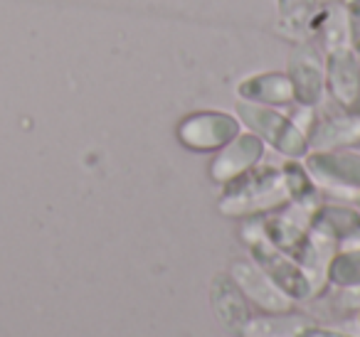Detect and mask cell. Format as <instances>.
I'll use <instances>...</instances> for the list:
<instances>
[{
    "label": "cell",
    "mask_w": 360,
    "mask_h": 337,
    "mask_svg": "<svg viewBox=\"0 0 360 337\" xmlns=\"http://www.w3.org/2000/svg\"><path fill=\"white\" fill-rule=\"evenodd\" d=\"M291 199L294 194H291V185L284 170L252 168L232 183H227V192L220 202V209L222 214H230V217H247V214L284 207Z\"/></svg>",
    "instance_id": "cell-1"
},
{
    "label": "cell",
    "mask_w": 360,
    "mask_h": 337,
    "mask_svg": "<svg viewBox=\"0 0 360 337\" xmlns=\"http://www.w3.org/2000/svg\"><path fill=\"white\" fill-rule=\"evenodd\" d=\"M262 153V140L257 136H235L227 145H222V150L217 153V158L210 165V175L215 183H232L235 178H240L242 173L252 170L259 163Z\"/></svg>",
    "instance_id": "cell-9"
},
{
    "label": "cell",
    "mask_w": 360,
    "mask_h": 337,
    "mask_svg": "<svg viewBox=\"0 0 360 337\" xmlns=\"http://www.w3.org/2000/svg\"><path fill=\"white\" fill-rule=\"evenodd\" d=\"M328 278L340 288H358L360 286V249L343 251L330 261Z\"/></svg>",
    "instance_id": "cell-17"
},
{
    "label": "cell",
    "mask_w": 360,
    "mask_h": 337,
    "mask_svg": "<svg viewBox=\"0 0 360 337\" xmlns=\"http://www.w3.org/2000/svg\"><path fill=\"white\" fill-rule=\"evenodd\" d=\"M299 337H345L340 332H330V330H304Z\"/></svg>",
    "instance_id": "cell-20"
},
{
    "label": "cell",
    "mask_w": 360,
    "mask_h": 337,
    "mask_svg": "<svg viewBox=\"0 0 360 337\" xmlns=\"http://www.w3.org/2000/svg\"><path fill=\"white\" fill-rule=\"evenodd\" d=\"M212 305H215L220 320L225 322L230 330L242 332L247 322H250L245 293H242L240 286L232 283L230 278H225V276L215 278V286H212Z\"/></svg>",
    "instance_id": "cell-14"
},
{
    "label": "cell",
    "mask_w": 360,
    "mask_h": 337,
    "mask_svg": "<svg viewBox=\"0 0 360 337\" xmlns=\"http://www.w3.org/2000/svg\"><path fill=\"white\" fill-rule=\"evenodd\" d=\"M242 237L250 244L252 258L257 261V266L281 288L289 298H311V283L306 281L301 266L291 256H286L281 249H276L274 244L266 239L264 227H262V219L250 222L242 229Z\"/></svg>",
    "instance_id": "cell-2"
},
{
    "label": "cell",
    "mask_w": 360,
    "mask_h": 337,
    "mask_svg": "<svg viewBox=\"0 0 360 337\" xmlns=\"http://www.w3.org/2000/svg\"><path fill=\"white\" fill-rule=\"evenodd\" d=\"M240 136V124L230 114L217 111H202V114L188 116L178 126L180 143L191 150H217Z\"/></svg>",
    "instance_id": "cell-6"
},
{
    "label": "cell",
    "mask_w": 360,
    "mask_h": 337,
    "mask_svg": "<svg viewBox=\"0 0 360 337\" xmlns=\"http://www.w3.org/2000/svg\"><path fill=\"white\" fill-rule=\"evenodd\" d=\"M335 249H338V237L333 232H328L323 224L311 219L309 237H306V244L296 261H299L301 271H304L306 281L311 283L314 293H319L328 281V268L330 261L335 258Z\"/></svg>",
    "instance_id": "cell-7"
},
{
    "label": "cell",
    "mask_w": 360,
    "mask_h": 337,
    "mask_svg": "<svg viewBox=\"0 0 360 337\" xmlns=\"http://www.w3.org/2000/svg\"><path fill=\"white\" fill-rule=\"evenodd\" d=\"M316 209H319V202H296V199H291L284 207V212L274 214L269 219H262L266 239L276 249H281L286 256L299 258Z\"/></svg>",
    "instance_id": "cell-5"
},
{
    "label": "cell",
    "mask_w": 360,
    "mask_h": 337,
    "mask_svg": "<svg viewBox=\"0 0 360 337\" xmlns=\"http://www.w3.org/2000/svg\"><path fill=\"white\" fill-rule=\"evenodd\" d=\"M355 207H358V214H360V194H358V199H355Z\"/></svg>",
    "instance_id": "cell-21"
},
{
    "label": "cell",
    "mask_w": 360,
    "mask_h": 337,
    "mask_svg": "<svg viewBox=\"0 0 360 337\" xmlns=\"http://www.w3.org/2000/svg\"><path fill=\"white\" fill-rule=\"evenodd\" d=\"M306 143L316 150H333L340 145L360 143V111H348V114L330 116L321 121L319 126H311V138Z\"/></svg>",
    "instance_id": "cell-12"
},
{
    "label": "cell",
    "mask_w": 360,
    "mask_h": 337,
    "mask_svg": "<svg viewBox=\"0 0 360 337\" xmlns=\"http://www.w3.org/2000/svg\"><path fill=\"white\" fill-rule=\"evenodd\" d=\"M348 35L353 42V52L360 57V0H348Z\"/></svg>",
    "instance_id": "cell-18"
},
{
    "label": "cell",
    "mask_w": 360,
    "mask_h": 337,
    "mask_svg": "<svg viewBox=\"0 0 360 337\" xmlns=\"http://www.w3.org/2000/svg\"><path fill=\"white\" fill-rule=\"evenodd\" d=\"M232 278L240 286V291L245 296H250L262 310L269 312H286L291 308V298L262 271L259 266H252V263L237 261L232 266Z\"/></svg>",
    "instance_id": "cell-10"
},
{
    "label": "cell",
    "mask_w": 360,
    "mask_h": 337,
    "mask_svg": "<svg viewBox=\"0 0 360 337\" xmlns=\"http://www.w3.org/2000/svg\"><path fill=\"white\" fill-rule=\"evenodd\" d=\"M237 114L245 121L247 128H252L257 136L266 140L269 145H274L279 153L289 155V158H299L309 150L306 136L296 128V124L286 116H281L279 111L266 109L264 104H252V101H242L237 106Z\"/></svg>",
    "instance_id": "cell-4"
},
{
    "label": "cell",
    "mask_w": 360,
    "mask_h": 337,
    "mask_svg": "<svg viewBox=\"0 0 360 337\" xmlns=\"http://www.w3.org/2000/svg\"><path fill=\"white\" fill-rule=\"evenodd\" d=\"M306 173L323 192L355 202L360 194V155L316 150L306 158Z\"/></svg>",
    "instance_id": "cell-3"
},
{
    "label": "cell",
    "mask_w": 360,
    "mask_h": 337,
    "mask_svg": "<svg viewBox=\"0 0 360 337\" xmlns=\"http://www.w3.org/2000/svg\"><path fill=\"white\" fill-rule=\"evenodd\" d=\"M319 0H279V11L284 25L296 32H309L314 25Z\"/></svg>",
    "instance_id": "cell-16"
},
{
    "label": "cell",
    "mask_w": 360,
    "mask_h": 337,
    "mask_svg": "<svg viewBox=\"0 0 360 337\" xmlns=\"http://www.w3.org/2000/svg\"><path fill=\"white\" fill-rule=\"evenodd\" d=\"M289 79L294 84V99L301 106H314L323 94V67L319 57L309 47H299L291 55L289 62Z\"/></svg>",
    "instance_id": "cell-11"
},
{
    "label": "cell",
    "mask_w": 360,
    "mask_h": 337,
    "mask_svg": "<svg viewBox=\"0 0 360 337\" xmlns=\"http://www.w3.org/2000/svg\"><path fill=\"white\" fill-rule=\"evenodd\" d=\"M326 81L333 99L348 111L360 104V60L348 47H335L328 52L326 65Z\"/></svg>",
    "instance_id": "cell-8"
},
{
    "label": "cell",
    "mask_w": 360,
    "mask_h": 337,
    "mask_svg": "<svg viewBox=\"0 0 360 337\" xmlns=\"http://www.w3.org/2000/svg\"><path fill=\"white\" fill-rule=\"evenodd\" d=\"M340 251H350V249H360V227L353 229L350 234H345L343 239L338 242Z\"/></svg>",
    "instance_id": "cell-19"
},
{
    "label": "cell",
    "mask_w": 360,
    "mask_h": 337,
    "mask_svg": "<svg viewBox=\"0 0 360 337\" xmlns=\"http://www.w3.org/2000/svg\"><path fill=\"white\" fill-rule=\"evenodd\" d=\"M240 96L252 104H291L294 101V84L289 74H257L240 84Z\"/></svg>",
    "instance_id": "cell-13"
},
{
    "label": "cell",
    "mask_w": 360,
    "mask_h": 337,
    "mask_svg": "<svg viewBox=\"0 0 360 337\" xmlns=\"http://www.w3.org/2000/svg\"><path fill=\"white\" fill-rule=\"evenodd\" d=\"M304 330H309V322L299 315L257 317V320L247 322L242 335L245 337H299Z\"/></svg>",
    "instance_id": "cell-15"
},
{
    "label": "cell",
    "mask_w": 360,
    "mask_h": 337,
    "mask_svg": "<svg viewBox=\"0 0 360 337\" xmlns=\"http://www.w3.org/2000/svg\"><path fill=\"white\" fill-rule=\"evenodd\" d=\"M319 3H333V0H319Z\"/></svg>",
    "instance_id": "cell-22"
}]
</instances>
